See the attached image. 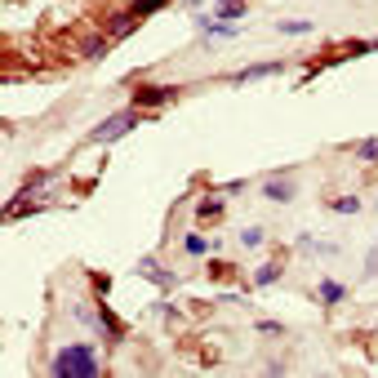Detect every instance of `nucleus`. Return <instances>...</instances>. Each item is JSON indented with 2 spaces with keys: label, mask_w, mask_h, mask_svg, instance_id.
Returning a JSON list of instances; mask_svg holds the SVG:
<instances>
[{
  "label": "nucleus",
  "mask_w": 378,
  "mask_h": 378,
  "mask_svg": "<svg viewBox=\"0 0 378 378\" xmlns=\"http://www.w3.org/2000/svg\"><path fill=\"white\" fill-rule=\"evenodd\" d=\"M50 374H54V378H94V374H99V356H94L89 343L58 347L54 361H50Z\"/></svg>",
  "instance_id": "1"
},
{
  "label": "nucleus",
  "mask_w": 378,
  "mask_h": 378,
  "mask_svg": "<svg viewBox=\"0 0 378 378\" xmlns=\"http://www.w3.org/2000/svg\"><path fill=\"white\" fill-rule=\"evenodd\" d=\"M138 120H143V112L133 107V112H120V116H112V120H103L99 129H94V143H112V138H125L129 129H138Z\"/></svg>",
  "instance_id": "2"
},
{
  "label": "nucleus",
  "mask_w": 378,
  "mask_h": 378,
  "mask_svg": "<svg viewBox=\"0 0 378 378\" xmlns=\"http://www.w3.org/2000/svg\"><path fill=\"white\" fill-rule=\"evenodd\" d=\"M169 99H178V89L174 85H138V89H133V107H165Z\"/></svg>",
  "instance_id": "3"
},
{
  "label": "nucleus",
  "mask_w": 378,
  "mask_h": 378,
  "mask_svg": "<svg viewBox=\"0 0 378 378\" xmlns=\"http://www.w3.org/2000/svg\"><path fill=\"white\" fill-rule=\"evenodd\" d=\"M263 196L276 201V205L294 201V178H267V182H263Z\"/></svg>",
  "instance_id": "4"
},
{
  "label": "nucleus",
  "mask_w": 378,
  "mask_h": 378,
  "mask_svg": "<svg viewBox=\"0 0 378 378\" xmlns=\"http://www.w3.org/2000/svg\"><path fill=\"white\" fill-rule=\"evenodd\" d=\"M133 27H138V14L129 9V14H116L112 22H107V36H112V41H120V36H129Z\"/></svg>",
  "instance_id": "5"
},
{
  "label": "nucleus",
  "mask_w": 378,
  "mask_h": 378,
  "mask_svg": "<svg viewBox=\"0 0 378 378\" xmlns=\"http://www.w3.org/2000/svg\"><path fill=\"white\" fill-rule=\"evenodd\" d=\"M280 63H259V67H245V71H236V85H245V80H259V76H276Z\"/></svg>",
  "instance_id": "6"
},
{
  "label": "nucleus",
  "mask_w": 378,
  "mask_h": 378,
  "mask_svg": "<svg viewBox=\"0 0 378 378\" xmlns=\"http://www.w3.org/2000/svg\"><path fill=\"white\" fill-rule=\"evenodd\" d=\"M245 0H218V18L223 22H231V18H245Z\"/></svg>",
  "instance_id": "7"
},
{
  "label": "nucleus",
  "mask_w": 378,
  "mask_h": 378,
  "mask_svg": "<svg viewBox=\"0 0 378 378\" xmlns=\"http://www.w3.org/2000/svg\"><path fill=\"white\" fill-rule=\"evenodd\" d=\"M138 272H143V276H147V280H156V285H165V289H169V285H174V276H169V272H165V267H161V263H143V267H138Z\"/></svg>",
  "instance_id": "8"
},
{
  "label": "nucleus",
  "mask_w": 378,
  "mask_h": 378,
  "mask_svg": "<svg viewBox=\"0 0 378 378\" xmlns=\"http://www.w3.org/2000/svg\"><path fill=\"white\" fill-rule=\"evenodd\" d=\"M276 31H280V36H307L312 22H307V18H285V22H276Z\"/></svg>",
  "instance_id": "9"
},
{
  "label": "nucleus",
  "mask_w": 378,
  "mask_h": 378,
  "mask_svg": "<svg viewBox=\"0 0 378 378\" xmlns=\"http://www.w3.org/2000/svg\"><path fill=\"white\" fill-rule=\"evenodd\" d=\"M218 214H223V201H218V196H205V201L196 205V218H205V223L218 218Z\"/></svg>",
  "instance_id": "10"
},
{
  "label": "nucleus",
  "mask_w": 378,
  "mask_h": 378,
  "mask_svg": "<svg viewBox=\"0 0 378 378\" xmlns=\"http://www.w3.org/2000/svg\"><path fill=\"white\" fill-rule=\"evenodd\" d=\"M316 294H321V303H343V285H338V280H321Z\"/></svg>",
  "instance_id": "11"
},
{
  "label": "nucleus",
  "mask_w": 378,
  "mask_h": 378,
  "mask_svg": "<svg viewBox=\"0 0 378 378\" xmlns=\"http://www.w3.org/2000/svg\"><path fill=\"white\" fill-rule=\"evenodd\" d=\"M263 240H267V231H263V227H245V231H240V245H245V249H259Z\"/></svg>",
  "instance_id": "12"
},
{
  "label": "nucleus",
  "mask_w": 378,
  "mask_h": 378,
  "mask_svg": "<svg viewBox=\"0 0 378 378\" xmlns=\"http://www.w3.org/2000/svg\"><path fill=\"white\" fill-rule=\"evenodd\" d=\"M276 276H280V263H263L259 272H254V285H272Z\"/></svg>",
  "instance_id": "13"
},
{
  "label": "nucleus",
  "mask_w": 378,
  "mask_h": 378,
  "mask_svg": "<svg viewBox=\"0 0 378 378\" xmlns=\"http://www.w3.org/2000/svg\"><path fill=\"white\" fill-rule=\"evenodd\" d=\"M356 156H361V161H370V165H378V138H365L356 147Z\"/></svg>",
  "instance_id": "14"
},
{
  "label": "nucleus",
  "mask_w": 378,
  "mask_h": 378,
  "mask_svg": "<svg viewBox=\"0 0 378 378\" xmlns=\"http://www.w3.org/2000/svg\"><path fill=\"white\" fill-rule=\"evenodd\" d=\"M165 5H169V0H133V14L143 18V14H156V9H165Z\"/></svg>",
  "instance_id": "15"
},
{
  "label": "nucleus",
  "mask_w": 378,
  "mask_h": 378,
  "mask_svg": "<svg viewBox=\"0 0 378 378\" xmlns=\"http://www.w3.org/2000/svg\"><path fill=\"white\" fill-rule=\"evenodd\" d=\"M99 321H103V329H107V334H116V338L125 334V329H120V321H116V316L107 312V307H99Z\"/></svg>",
  "instance_id": "16"
},
{
  "label": "nucleus",
  "mask_w": 378,
  "mask_h": 378,
  "mask_svg": "<svg viewBox=\"0 0 378 378\" xmlns=\"http://www.w3.org/2000/svg\"><path fill=\"white\" fill-rule=\"evenodd\" d=\"M182 249H187V254H205L210 245H205V236H196V231H191V236H182Z\"/></svg>",
  "instance_id": "17"
},
{
  "label": "nucleus",
  "mask_w": 378,
  "mask_h": 378,
  "mask_svg": "<svg viewBox=\"0 0 378 378\" xmlns=\"http://www.w3.org/2000/svg\"><path fill=\"white\" fill-rule=\"evenodd\" d=\"M356 210H361L356 196H338V201H334V214H356Z\"/></svg>",
  "instance_id": "18"
},
{
  "label": "nucleus",
  "mask_w": 378,
  "mask_h": 378,
  "mask_svg": "<svg viewBox=\"0 0 378 378\" xmlns=\"http://www.w3.org/2000/svg\"><path fill=\"white\" fill-rule=\"evenodd\" d=\"M187 5H205V0H187Z\"/></svg>",
  "instance_id": "19"
}]
</instances>
